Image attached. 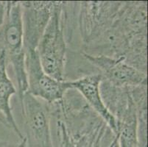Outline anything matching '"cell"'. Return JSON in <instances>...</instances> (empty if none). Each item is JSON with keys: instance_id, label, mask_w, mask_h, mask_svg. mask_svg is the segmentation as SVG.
I'll list each match as a JSON object with an SVG mask.
<instances>
[{"instance_id": "obj_9", "label": "cell", "mask_w": 148, "mask_h": 147, "mask_svg": "<svg viewBox=\"0 0 148 147\" xmlns=\"http://www.w3.org/2000/svg\"><path fill=\"white\" fill-rule=\"evenodd\" d=\"M16 89L7 74V71L0 75V122L12 129L20 140L24 139L21 130L18 127L10 106L11 96L16 94Z\"/></svg>"}, {"instance_id": "obj_6", "label": "cell", "mask_w": 148, "mask_h": 147, "mask_svg": "<svg viewBox=\"0 0 148 147\" xmlns=\"http://www.w3.org/2000/svg\"><path fill=\"white\" fill-rule=\"evenodd\" d=\"M81 55L91 64L99 70L103 78L119 87L147 85V74L130 66L123 57L114 58L102 55H88L81 52Z\"/></svg>"}, {"instance_id": "obj_1", "label": "cell", "mask_w": 148, "mask_h": 147, "mask_svg": "<svg viewBox=\"0 0 148 147\" xmlns=\"http://www.w3.org/2000/svg\"><path fill=\"white\" fill-rule=\"evenodd\" d=\"M67 40L64 23V2H57L37 51L43 69L58 81H65Z\"/></svg>"}, {"instance_id": "obj_8", "label": "cell", "mask_w": 148, "mask_h": 147, "mask_svg": "<svg viewBox=\"0 0 148 147\" xmlns=\"http://www.w3.org/2000/svg\"><path fill=\"white\" fill-rule=\"evenodd\" d=\"M103 79L99 73H96L75 80L68 81V83L71 89L77 91L82 96L88 106L100 117L114 135L116 133V122L106 108L99 91V85Z\"/></svg>"}, {"instance_id": "obj_2", "label": "cell", "mask_w": 148, "mask_h": 147, "mask_svg": "<svg viewBox=\"0 0 148 147\" xmlns=\"http://www.w3.org/2000/svg\"><path fill=\"white\" fill-rule=\"evenodd\" d=\"M0 49L4 51L7 62L13 66L17 83L19 101L27 91L24 46L22 10L20 2H7L5 22L0 30Z\"/></svg>"}, {"instance_id": "obj_10", "label": "cell", "mask_w": 148, "mask_h": 147, "mask_svg": "<svg viewBox=\"0 0 148 147\" xmlns=\"http://www.w3.org/2000/svg\"><path fill=\"white\" fill-rule=\"evenodd\" d=\"M108 128V127L106 125L102 128V129L100 130L99 134H98L96 140H95V143H94V145H93L92 147H101V143H102V141H103V137H104L105 134H106V132H107Z\"/></svg>"}, {"instance_id": "obj_3", "label": "cell", "mask_w": 148, "mask_h": 147, "mask_svg": "<svg viewBox=\"0 0 148 147\" xmlns=\"http://www.w3.org/2000/svg\"><path fill=\"white\" fill-rule=\"evenodd\" d=\"M123 2H77V22L83 48L100 37L112 26L119 16Z\"/></svg>"}, {"instance_id": "obj_7", "label": "cell", "mask_w": 148, "mask_h": 147, "mask_svg": "<svg viewBox=\"0 0 148 147\" xmlns=\"http://www.w3.org/2000/svg\"><path fill=\"white\" fill-rule=\"evenodd\" d=\"M25 51L36 50L54 11L56 1L20 2Z\"/></svg>"}, {"instance_id": "obj_5", "label": "cell", "mask_w": 148, "mask_h": 147, "mask_svg": "<svg viewBox=\"0 0 148 147\" xmlns=\"http://www.w3.org/2000/svg\"><path fill=\"white\" fill-rule=\"evenodd\" d=\"M25 68L27 92L47 104L60 101L71 89L68 81L57 80L44 71L37 49L25 51Z\"/></svg>"}, {"instance_id": "obj_11", "label": "cell", "mask_w": 148, "mask_h": 147, "mask_svg": "<svg viewBox=\"0 0 148 147\" xmlns=\"http://www.w3.org/2000/svg\"><path fill=\"white\" fill-rule=\"evenodd\" d=\"M7 13V2L0 1V27L5 22Z\"/></svg>"}, {"instance_id": "obj_12", "label": "cell", "mask_w": 148, "mask_h": 147, "mask_svg": "<svg viewBox=\"0 0 148 147\" xmlns=\"http://www.w3.org/2000/svg\"><path fill=\"white\" fill-rule=\"evenodd\" d=\"M6 64L7 60L5 52L3 50L0 49V75H2V73H3L4 71H7Z\"/></svg>"}, {"instance_id": "obj_4", "label": "cell", "mask_w": 148, "mask_h": 147, "mask_svg": "<svg viewBox=\"0 0 148 147\" xmlns=\"http://www.w3.org/2000/svg\"><path fill=\"white\" fill-rule=\"evenodd\" d=\"M28 147H54L50 130L49 104L27 91L20 100Z\"/></svg>"}]
</instances>
